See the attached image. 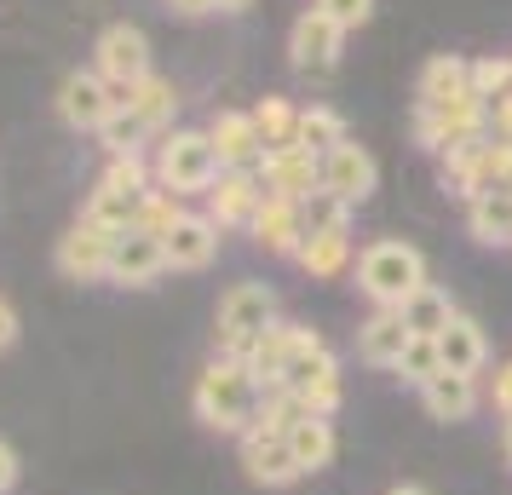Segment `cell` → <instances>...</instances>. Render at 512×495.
<instances>
[{"mask_svg":"<svg viewBox=\"0 0 512 495\" xmlns=\"http://www.w3.org/2000/svg\"><path fill=\"white\" fill-rule=\"evenodd\" d=\"M162 254H167V271H208L213 254H219V225H213L208 213L185 208L162 231Z\"/></svg>","mask_w":512,"mask_h":495,"instance_id":"13","label":"cell"},{"mask_svg":"<svg viewBox=\"0 0 512 495\" xmlns=\"http://www.w3.org/2000/svg\"><path fill=\"white\" fill-rule=\"evenodd\" d=\"M259 380L248 375V363L242 357H213L208 369L196 375V392H190V409H196V421L213 426V432H248L259 415Z\"/></svg>","mask_w":512,"mask_h":495,"instance_id":"1","label":"cell"},{"mask_svg":"<svg viewBox=\"0 0 512 495\" xmlns=\"http://www.w3.org/2000/svg\"><path fill=\"white\" fill-rule=\"evenodd\" d=\"M173 12H185V18H202V12H213V0H167Z\"/></svg>","mask_w":512,"mask_h":495,"instance_id":"40","label":"cell"},{"mask_svg":"<svg viewBox=\"0 0 512 495\" xmlns=\"http://www.w3.org/2000/svg\"><path fill=\"white\" fill-rule=\"evenodd\" d=\"M489 139V104L484 98H461V104H443V110H415V144L420 150H461V144H478Z\"/></svg>","mask_w":512,"mask_h":495,"instance_id":"5","label":"cell"},{"mask_svg":"<svg viewBox=\"0 0 512 495\" xmlns=\"http://www.w3.org/2000/svg\"><path fill=\"white\" fill-rule=\"evenodd\" d=\"M18 484V455H12V444H0V495Z\"/></svg>","mask_w":512,"mask_h":495,"instance_id":"39","label":"cell"},{"mask_svg":"<svg viewBox=\"0 0 512 495\" xmlns=\"http://www.w3.org/2000/svg\"><path fill=\"white\" fill-rule=\"evenodd\" d=\"M300 271L305 277H317V283H328V277H340L351 265V231H311L300 242Z\"/></svg>","mask_w":512,"mask_h":495,"instance_id":"23","label":"cell"},{"mask_svg":"<svg viewBox=\"0 0 512 495\" xmlns=\"http://www.w3.org/2000/svg\"><path fill=\"white\" fill-rule=\"evenodd\" d=\"M438 357H443V369H455V375H484V363H489L484 329H478L466 311H455L449 329L438 334Z\"/></svg>","mask_w":512,"mask_h":495,"instance_id":"20","label":"cell"},{"mask_svg":"<svg viewBox=\"0 0 512 495\" xmlns=\"http://www.w3.org/2000/svg\"><path fill=\"white\" fill-rule=\"evenodd\" d=\"M259 127V144L265 150H288V144H300V110L288 104V98H259V110H248Z\"/></svg>","mask_w":512,"mask_h":495,"instance_id":"28","label":"cell"},{"mask_svg":"<svg viewBox=\"0 0 512 495\" xmlns=\"http://www.w3.org/2000/svg\"><path fill=\"white\" fill-rule=\"evenodd\" d=\"M58 116H64V127H75V133H98L104 121L116 116L110 81H104L98 70H75V75H64V87H58Z\"/></svg>","mask_w":512,"mask_h":495,"instance_id":"11","label":"cell"},{"mask_svg":"<svg viewBox=\"0 0 512 495\" xmlns=\"http://www.w3.org/2000/svg\"><path fill=\"white\" fill-rule=\"evenodd\" d=\"M98 185L104 190H127V196H144V190L156 185V167L144 162V156H110V167H104Z\"/></svg>","mask_w":512,"mask_h":495,"instance_id":"32","label":"cell"},{"mask_svg":"<svg viewBox=\"0 0 512 495\" xmlns=\"http://www.w3.org/2000/svg\"><path fill=\"white\" fill-rule=\"evenodd\" d=\"M374 185H380V167H374V156H369L357 139H340V144L323 156V190H328V196H340L346 208L369 202Z\"/></svg>","mask_w":512,"mask_h":495,"instance_id":"10","label":"cell"},{"mask_svg":"<svg viewBox=\"0 0 512 495\" xmlns=\"http://www.w3.org/2000/svg\"><path fill=\"white\" fill-rule=\"evenodd\" d=\"M259 185H265V196L305 202V196H317V190H323V156H311L305 144L265 150V162H259Z\"/></svg>","mask_w":512,"mask_h":495,"instance_id":"8","label":"cell"},{"mask_svg":"<svg viewBox=\"0 0 512 495\" xmlns=\"http://www.w3.org/2000/svg\"><path fill=\"white\" fill-rule=\"evenodd\" d=\"M254 242L265 248V254H282V260H294L305 242V219H300V202H282V196H265L254 213Z\"/></svg>","mask_w":512,"mask_h":495,"instance_id":"16","label":"cell"},{"mask_svg":"<svg viewBox=\"0 0 512 495\" xmlns=\"http://www.w3.org/2000/svg\"><path fill=\"white\" fill-rule=\"evenodd\" d=\"M472 98H484L489 110L512 98V58H478L472 64Z\"/></svg>","mask_w":512,"mask_h":495,"instance_id":"31","label":"cell"},{"mask_svg":"<svg viewBox=\"0 0 512 495\" xmlns=\"http://www.w3.org/2000/svg\"><path fill=\"white\" fill-rule=\"evenodd\" d=\"M144 139H150V127H144L133 110H116V116L98 127V144H104L110 156H144Z\"/></svg>","mask_w":512,"mask_h":495,"instance_id":"30","label":"cell"},{"mask_svg":"<svg viewBox=\"0 0 512 495\" xmlns=\"http://www.w3.org/2000/svg\"><path fill=\"white\" fill-rule=\"evenodd\" d=\"M340 47H346V29L334 24L323 6H305L300 18H294V29H288V58L305 75H328L334 58H340Z\"/></svg>","mask_w":512,"mask_h":495,"instance_id":"7","label":"cell"},{"mask_svg":"<svg viewBox=\"0 0 512 495\" xmlns=\"http://www.w3.org/2000/svg\"><path fill=\"white\" fill-rule=\"evenodd\" d=\"M357 288L369 294L374 306L397 311L415 288H426V254H420L415 242H397V236L369 242V248L357 254Z\"/></svg>","mask_w":512,"mask_h":495,"instance_id":"2","label":"cell"},{"mask_svg":"<svg viewBox=\"0 0 512 495\" xmlns=\"http://www.w3.org/2000/svg\"><path fill=\"white\" fill-rule=\"evenodd\" d=\"M242 6H254V0H213V12H242Z\"/></svg>","mask_w":512,"mask_h":495,"instance_id":"41","label":"cell"},{"mask_svg":"<svg viewBox=\"0 0 512 495\" xmlns=\"http://www.w3.org/2000/svg\"><path fill=\"white\" fill-rule=\"evenodd\" d=\"M110 242L116 236L110 231H98V225H70V231L58 236V271L70 277V283H104V271H110Z\"/></svg>","mask_w":512,"mask_h":495,"instance_id":"15","label":"cell"},{"mask_svg":"<svg viewBox=\"0 0 512 495\" xmlns=\"http://www.w3.org/2000/svg\"><path fill=\"white\" fill-rule=\"evenodd\" d=\"M489 403L501 409V421L512 415V363H501V369H495V386H489Z\"/></svg>","mask_w":512,"mask_h":495,"instance_id":"37","label":"cell"},{"mask_svg":"<svg viewBox=\"0 0 512 495\" xmlns=\"http://www.w3.org/2000/svg\"><path fill=\"white\" fill-rule=\"evenodd\" d=\"M259 202H265V185H259V167H219V179L208 185V219L219 231H236V225H254Z\"/></svg>","mask_w":512,"mask_h":495,"instance_id":"9","label":"cell"},{"mask_svg":"<svg viewBox=\"0 0 512 495\" xmlns=\"http://www.w3.org/2000/svg\"><path fill=\"white\" fill-rule=\"evenodd\" d=\"M127 110H133V116H139L144 127H150V133H167V127H173V110H179V87H173L167 75L150 70V75L139 81V87H133Z\"/></svg>","mask_w":512,"mask_h":495,"instance_id":"26","label":"cell"},{"mask_svg":"<svg viewBox=\"0 0 512 495\" xmlns=\"http://www.w3.org/2000/svg\"><path fill=\"white\" fill-rule=\"evenodd\" d=\"M208 139L219 150V167H259L265 162V144H259V127L248 110H219L208 121Z\"/></svg>","mask_w":512,"mask_h":495,"instance_id":"17","label":"cell"},{"mask_svg":"<svg viewBox=\"0 0 512 495\" xmlns=\"http://www.w3.org/2000/svg\"><path fill=\"white\" fill-rule=\"evenodd\" d=\"M288 449H294L300 472H323L328 461H334V449H340L334 421H323V415H305V421H294V426H288Z\"/></svg>","mask_w":512,"mask_h":495,"instance_id":"25","label":"cell"},{"mask_svg":"<svg viewBox=\"0 0 512 495\" xmlns=\"http://www.w3.org/2000/svg\"><path fill=\"white\" fill-rule=\"evenodd\" d=\"M507 461H512V415H507Z\"/></svg>","mask_w":512,"mask_h":495,"instance_id":"43","label":"cell"},{"mask_svg":"<svg viewBox=\"0 0 512 495\" xmlns=\"http://www.w3.org/2000/svg\"><path fill=\"white\" fill-rule=\"evenodd\" d=\"M300 219H305V236H311V231H351V208L340 202V196H328V190L305 196Z\"/></svg>","mask_w":512,"mask_h":495,"instance_id":"33","label":"cell"},{"mask_svg":"<svg viewBox=\"0 0 512 495\" xmlns=\"http://www.w3.org/2000/svg\"><path fill=\"white\" fill-rule=\"evenodd\" d=\"M317 6H323L340 29H363L374 18V0H317Z\"/></svg>","mask_w":512,"mask_h":495,"instance_id":"36","label":"cell"},{"mask_svg":"<svg viewBox=\"0 0 512 495\" xmlns=\"http://www.w3.org/2000/svg\"><path fill=\"white\" fill-rule=\"evenodd\" d=\"M340 139H351V133H346V121L334 116L328 104H311V110H300V144L311 150V156H328Z\"/></svg>","mask_w":512,"mask_h":495,"instance_id":"29","label":"cell"},{"mask_svg":"<svg viewBox=\"0 0 512 495\" xmlns=\"http://www.w3.org/2000/svg\"><path fill=\"white\" fill-rule=\"evenodd\" d=\"M386 495H426L420 484H397V490H386Z\"/></svg>","mask_w":512,"mask_h":495,"instance_id":"42","label":"cell"},{"mask_svg":"<svg viewBox=\"0 0 512 495\" xmlns=\"http://www.w3.org/2000/svg\"><path fill=\"white\" fill-rule=\"evenodd\" d=\"M271 323H277V294H271V283L225 288V300H219V329H213L219 357H242Z\"/></svg>","mask_w":512,"mask_h":495,"instance_id":"4","label":"cell"},{"mask_svg":"<svg viewBox=\"0 0 512 495\" xmlns=\"http://www.w3.org/2000/svg\"><path fill=\"white\" fill-rule=\"evenodd\" d=\"M415 334L403 329V311H386L374 306L363 323H357V357L363 363H374V369H397V357H403V346H409Z\"/></svg>","mask_w":512,"mask_h":495,"instance_id":"18","label":"cell"},{"mask_svg":"<svg viewBox=\"0 0 512 495\" xmlns=\"http://www.w3.org/2000/svg\"><path fill=\"white\" fill-rule=\"evenodd\" d=\"M12 340H18V311L12 300H0V352H12Z\"/></svg>","mask_w":512,"mask_h":495,"instance_id":"38","label":"cell"},{"mask_svg":"<svg viewBox=\"0 0 512 495\" xmlns=\"http://www.w3.org/2000/svg\"><path fill=\"white\" fill-rule=\"evenodd\" d=\"M162 271H167L162 236L121 231L116 242H110V271H104V283H116V288H150Z\"/></svg>","mask_w":512,"mask_h":495,"instance_id":"12","label":"cell"},{"mask_svg":"<svg viewBox=\"0 0 512 495\" xmlns=\"http://www.w3.org/2000/svg\"><path fill=\"white\" fill-rule=\"evenodd\" d=\"M93 70L116 87H139L150 75V35L139 24H110L93 47Z\"/></svg>","mask_w":512,"mask_h":495,"instance_id":"6","label":"cell"},{"mask_svg":"<svg viewBox=\"0 0 512 495\" xmlns=\"http://www.w3.org/2000/svg\"><path fill=\"white\" fill-rule=\"evenodd\" d=\"M242 467H248V478L265 484V490H288V484L305 478L300 461H294V449H288V438L265 432V426H248V432H242Z\"/></svg>","mask_w":512,"mask_h":495,"instance_id":"14","label":"cell"},{"mask_svg":"<svg viewBox=\"0 0 512 495\" xmlns=\"http://www.w3.org/2000/svg\"><path fill=\"white\" fill-rule=\"evenodd\" d=\"M420 104L426 110H443V104H461V98H472V64L466 58H455V52H438L426 70H420Z\"/></svg>","mask_w":512,"mask_h":495,"instance_id":"21","label":"cell"},{"mask_svg":"<svg viewBox=\"0 0 512 495\" xmlns=\"http://www.w3.org/2000/svg\"><path fill=\"white\" fill-rule=\"evenodd\" d=\"M139 202H144V196H127V190H104V185H98L93 196H87L81 219L98 225V231L121 236V231H133V225H139Z\"/></svg>","mask_w":512,"mask_h":495,"instance_id":"27","label":"cell"},{"mask_svg":"<svg viewBox=\"0 0 512 495\" xmlns=\"http://www.w3.org/2000/svg\"><path fill=\"white\" fill-rule=\"evenodd\" d=\"M150 167H156V185L173 196H208V185L219 179V150L208 127H167Z\"/></svg>","mask_w":512,"mask_h":495,"instance_id":"3","label":"cell"},{"mask_svg":"<svg viewBox=\"0 0 512 495\" xmlns=\"http://www.w3.org/2000/svg\"><path fill=\"white\" fill-rule=\"evenodd\" d=\"M438 369H443V357H438V340H420V334L409 340V346H403V357H397V375L409 380L415 392H420V386H426L432 375H438Z\"/></svg>","mask_w":512,"mask_h":495,"instance_id":"34","label":"cell"},{"mask_svg":"<svg viewBox=\"0 0 512 495\" xmlns=\"http://www.w3.org/2000/svg\"><path fill=\"white\" fill-rule=\"evenodd\" d=\"M420 409H426L432 421H472V415H478V375L438 369V375L420 386Z\"/></svg>","mask_w":512,"mask_h":495,"instance_id":"19","label":"cell"},{"mask_svg":"<svg viewBox=\"0 0 512 495\" xmlns=\"http://www.w3.org/2000/svg\"><path fill=\"white\" fill-rule=\"evenodd\" d=\"M466 231L484 248H512V190H489L478 202H466Z\"/></svg>","mask_w":512,"mask_h":495,"instance_id":"22","label":"cell"},{"mask_svg":"<svg viewBox=\"0 0 512 495\" xmlns=\"http://www.w3.org/2000/svg\"><path fill=\"white\" fill-rule=\"evenodd\" d=\"M397 311H403V329H409V334H420V340H438V334L449 329V317H455V300H449L438 283H426V288H415V294H409Z\"/></svg>","mask_w":512,"mask_h":495,"instance_id":"24","label":"cell"},{"mask_svg":"<svg viewBox=\"0 0 512 495\" xmlns=\"http://www.w3.org/2000/svg\"><path fill=\"white\" fill-rule=\"evenodd\" d=\"M179 213H185V202H179L173 190L150 185V190H144V202H139V225H133V231H150V236H162L167 225L179 219Z\"/></svg>","mask_w":512,"mask_h":495,"instance_id":"35","label":"cell"}]
</instances>
